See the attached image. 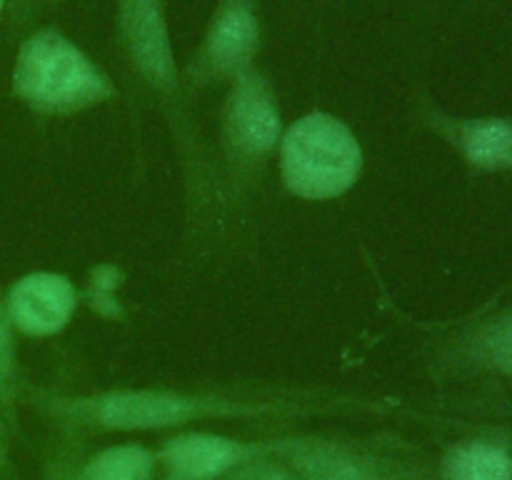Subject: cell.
Masks as SVG:
<instances>
[{"instance_id": "277c9868", "label": "cell", "mask_w": 512, "mask_h": 480, "mask_svg": "<svg viewBox=\"0 0 512 480\" xmlns=\"http://www.w3.org/2000/svg\"><path fill=\"white\" fill-rule=\"evenodd\" d=\"M120 30L138 73L155 88H173L175 60L163 0H120Z\"/></svg>"}, {"instance_id": "8992f818", "label": "cell", "mask_w": 512, "mask_h": 480, "mask_svg": "<svg viewBox=\"0 0 512 480\" xmlns=\"http://www.w3.org/2000/svg\"><path fill=\"white\" fill-rule=\"evenodd\" d=\"M75 308V290L63 275L35 273L10 290L8 318L28 335H50L63 328Z\"/></svg>"}, {"instance_id": "9c48e42d", "label": "cell", "mask_w": 512, "mask_h": 480, "mask_svg": "<svg viewBox=\"0 0 512 480\" xmlns=\"http://www.w3.org/2000/svg\"><path fill=\"white\" fill-rule=\"evenodd\" d=\"M303 480H393L373 458L328 443H298L285 450Z\"/></svg>"}, {"instance_id": "4fadbf2b", "label": "cell", "mask_w": 512, "mask_h": 480, "mask_svg": "<svg viewBox=\"0 0 512 480\" xmlns=\"http://www.w3.org/2000/svg\"><path fill=\"white\" fill-rule=\"evenodd\" d=\"M485 358L503 373L512 375V313L505 315L485 338Z\"/></svg>"}, {"instance_id": "3957f363", "label": "cell", "mask_w": 512, "mask_h": 480, "mask_svg": "<svg viewBox=\"0 0 512 480\" xmlns=\"http://www.w3.org/2000/svg\"><path fill=\"white\" fill-rule=\"evenodd\" d=\"M75 413L88 423H98L103 428L153 430L183 425L188 420L208 418V415H240L253 413V410L243 408V405H228L225 400L185 398V395L138 390V393L100 395L88 403H80Z\"/></svg>"}, {"instance_id": "7a4b0ae2", "label": "cell", "mask_w": 512, "mask_h": 480, "mask_svg": "<svg viewBox=\"0 0 512 480\" xmlns=\"http://www.w3.org/2000/svg\"><path fill=\"white\" fill-rule=\"evenodd\" d=\"M358 170V143L333 115H305L285 135V183L303 198H335L353 185Z\"/></svg>"}, {"instance_id": "8fae6325", "label": "cell", "mask_w": 512, "mask_h": 480, "mask_svg": "<svg viewBox=\"0 0 512 480\" xmlns=\"http://www.w3.org/2000/svg\"><path fill=\"white\" fill-rule=\"evenodd\" d=\"M443 480H512V450L495 440L458 445L445 458Z\"/></svg>"}, {"instance_id": "ba28073f", "label": "cell", "mask_w": 512, "mask_h": 480, "mask_svg": "<svg viewBox=\"0 0 512 480\" xmlns=\"http://www.w3.org/2000/svg\"><path fill=\"white\" fill-rule=\"evenodd\" d=\"M245 458L243 445L223 435H178L163 448V460L178 480H215Z\"/></svg>"}, {"instance_id": "52a82bcc", "label": "cell", "mask_w": 512, "mask_h": 480, "mask_svg": "<svg viewBox=\"0 0 512 480\" xmlns=\"http://www.w3.org/2000/svg\"><path fill=\"white\" fill-rule=\"evenodd\" d=\"M230 125H233L235 140L253 153L273 148L278 140L280 115L273 93L268 83L250 70L240 73L235 83L233 98H230Z\"/></svg>"}, {"instance_id": "2e32d148", "label": "cell", "mask_w": 512, "mask_h": 480, "mask_svg": "<svg viewBox=\"0 0 512 480\" xmlns=\"http://www.w3.org/2000/svg\"><path fill=\"white\" fill-rule=\"evenodd\" d=\"M3 8H5V0H0V13H3Z\"/></svg>"}, {"instance_id": "6da1fadb", "label": "cell", "mask_w": 512, "mask_h": 480, "mask_svg": "<svg viewBox=\"0 0 512 480\" xmlns=\"http://www.w3.org/2000/svg\"><path fill=\"white\" fill-rule=\"evenodd\" d=\"M15 93L43 110H75L110 95L105 75L88 55L55 30H38L20 48Z\"/></svg>"}, {"instance_id": "9a60e30c", "label": "cell", "mask_w": 512, "mask_h": 480, "mask_svg": "<svg viewBox=\"0 0 512 480\" xmlns=\"http://www.w3.org/2000/svg\"><path fill=\"white\" fill-rule=\"evenodd\" d=\"M8 313L0 305V380L8 378L10 365H13V343H10V325Z\"/></svg>"}, {"instance_id": "30bf717a", "label": "cell", "mask_w": 512, "mask_h": 480, "mask_svg": "<svg viewBox=\"0 0 512 480\" xmlns=\"http://www.w3.org/2000/svg\"><path fill=\"white\" fill-rule=\"evenodd\" d=\"M465 160L483 170H512V118H475L455 125Z\"/></svg>"}, {"instance_id": "5b68a950", "label": "cell", "mask_w": 512, "mask_h": 480, "mask_svg": "<svg viewBox=\"0 0 512 480\" xmlns=\"http://www.w3.org/2000/svg\"><path fill=\"white\" fill-rule=\"evenodd\" d=\"M258 40V0H220L203 45V68L218 75L245 73Z\"/></svg>"}, {"instance_id": "5bb4252c", "label": "cell", "mask_w": 512, "mask_h": 480, "mask_svg": "<svg viewBox=\"0 0 512 480\" xmlns=\"http://www.w3.org/2000/svg\"><path fill=\"white\" fill-rule=\"evenodd\" d=\"M230 480H298L290 470L275 463H250L235 470Z\"/></svg>"}, {"instance_id": "7c38bea8", "label": "cell", "mask_w": 512, "mask_h": 480, "mask_svg": "<svg viewBox=\"0 0 512 480\" xmlns=\"http://www.w3.org/2000/svg\"><path fill=\"white\" fill-rule=\"evenodd\" d=\"M155 458L140 445H115L93 455L80 480H153Z\"/></svg>"}]
</instances>
